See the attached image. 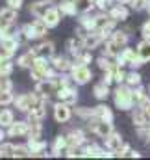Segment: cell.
I'll use <instances>...</instances> for the list:
<instances>
[{
  "label": "cell",
  "instance_id": "23",
  "mask_svg": "<svg viewBox=\"0 0 150 160\" xmlns=\"http://www.w3.org/2000/svg\"><path fill=\"white\" fill-rule=\"evenodd\" d=\"M132 121H134V125L139 128V127H147L148 125V114H147V110L145 108H141V106H134L132 108Z\"/></svg>",
  "mask_w": 150,
  "mask_h": 160
},
{
  "label": "cell",
  "instance_id": "44",
  "mask_svg": "<svg viewBox=\"0 0 150 160\" xmlns=\"http://www.w3.org/2000/svg\"><path fill=\"white\" fill-rule=\"evenodd\" d=\"M13 101H15V95H13V91H0V108H4V106H9Z\"/></svg>",
  "mask_w": 150,
  "mask_h": 160
},
{
  "label": "cell",
  "instance_id": "42",
  "mask_svg": "<svg viewBox=\"0 0 150 160\" xmlns=\"http://www.w3.org/2000/svg\"><path fill=\"white\" fill-rule=\"evenodd\" d=\"M13 69H15V63H13L11 60H4V62H0V77H11Z\"/></svg>",
  "mask_w": 150,
  "mask_h": 160
},
{
  "label": "cell",
  "instance_id": "21",
  "mask_svg": "<svg viewBox=\"0 0 150 160\" xmlns=\"http://www.w3.org/2000/svg\"><path fill=\"white\" fill-rule=\"evenodd\" d=\"M61 11H59V8L58 6H52L46 13H45V17H43V21L46 22V26L48 28H56L59 22H61Z\"/></svg>",
  "mask_w": 150,
  "mask_h": 160
},
{
  "label": "cell",
  "instance_id": "58",
  "mask_svg": "<svg viewBox=\"0 0 150 160\" xmlns=\"http://www.w3.org/2000/svg\"><path fill=\"white\" fill-rule=\"evenodd\" d=\"M147 11H148V15H150V0H148V4H147Z\"/></svg>",
  "mask_w": 150,
  "mask_h": 160
},
{
  "label": "cell",
  "instance_id": "55",
  "mask_svg": "<svg viewBox=\"0 0 150 160\" xmlns=\"http://www.w3.org/2000/svg\"><path fill=\"white\" fill-rule=\"evenodd\" d=\"M7 136V132L4 130V127H0V142H4V138Z\"/></svg>",
  "mask_w": 150,
  "mask_h": 160
},
{
  "label": "cell",
  "instance_id": "51",
  "mask_svg": "<svg viewBox=\"0 0 150 160\" xmlns=\"http://www.w3.org/2000/svg\"><path fill=\"white\" fill-rule=\"evenodd\" d=\"M141 36H143V39H150V21H147L141 26Z\"/></svg>",
  "mask_w": 150,
  "mask_h": 160
},
{
  "label": "cell",
  "instance_id": "59",
  "mask_svg": "<svg viewBox=\"0 0 150 160\" xmlns=\"http://www.w3.org/2000/svg\"><path fill=\"white\" fill-rule=\"evenodd\" d=\"M147 89H148V95H150V86H148V88H147Z\"/></svg>",
  "mask_w": 150,
  "mask_h": 160
},
{
  "label": "cell",
  "instance_id": "27",
  "mask_svg": "<svg viewBox=\"0 0 150 160\" xmlns=\"http://www.w3.org/2000/svg\"><path fill=\"white\" fill-rule=\"evenodd\" d=\"M134 101H135V106H141V108H145L147 102L150 101L148 89L143 88V84L137 86V88H134Z\"/></svg>",
  "mask_w": 150,
  "mask_h": 160
},
{
  "label": "cell",
  "instance_id": "39",
  "mask_svg": "<svg viewBox=\"0 0 150 160\" xmlns=\"http://www.w3.org/2000/svg\"><path fill=\"white\" fill-rule=\"evenodd\" d=\"M19 36H21V38H24L26 41L37 39V36H35V32H34V26H32V22H28V24H22V26H21V30H19Z\"/></svg>",
  "mask_w": 150,
  "mask_h": 160
},
{
  "label": "cell",
  "instance_id": "41",
  "mask_svg": "<svg viewBox=\"0 0 150 160\" xmlns=\"http://www.w3.org/2000/svg\"><path fill=\"white\" fill-rule=\"evenodd\" d=\"M28 123H30V121H28ZM28 138H43V121H34V123H30Z\"/></svg>",
  "mask_w": 150,
  "mask_h": 160
},
{
  "label": "cell",
  "instance_id": "28",
  "mask_svg": "<svg viewBox=\"0 0 150 160\" xmlns=\"http://www.w3.org/2000/svg\"><path fill=\"white\" fill-rule=\"evenodd\" d=\"M104 143H106V149L108 151H111V153H115L122 143H124V140H122V136H120V132H115L113 130L111 134L104 140Z\"/></svg>",
  "mask_w": 150,
  "mask_h": 160
},
{
  "label": "cell",
  "instance_id": "10",
  "mask_svg": "<svg viewBox=\"0 0 150 160\" xmlns=\"http://www.w3.org/2000/svg\"><path fill=\"white\" fill-rule=\"evenodd\" d=\"M35 91H37L39 97H43V99H50L52 95H56V91H58V86H56V82L52 78H45V80H39L35 82Z\"/></svg>",
  "mask_w": 150,
  "mask_h": 160
},
{
  "label": "cell",
  "instance_id": "38",
  "mask_svg": "<svg viewBox=\"0 0 150 160\" xmlns=\"http://www.w3.org/2000/svg\"><path fill=\"white\" fill-rule=\"evenodd\" d=\"M32 26H34V32H35L37 39L45 38L46 32H48V26H46V22H45L43 19H35V21H32Z\"/></svg>",
  "mask_w": 150,
  "mask_h": 160
},
{
  "label": "cell",
  "instance_id": "43",
  "mask_svg": "<svg viewBox=\"0 0 150 160\" xmlns=\"http://www.w3.org/2000/svg\"><path fill=\"white\" fill-rule=\"evenodd\" d=\"M76 116L78 118H82V119H91V118H95V108H87V106H80V108H76L74 110Z\"/></svg>",
  "mask_w": 150,
  "mask_h": 160
},
{
  "label": "cell",
  "instance_id": "2",
  "mask_svg": "<svg viewBox=\"0 0 150 160\" xmlns=\"http://www.w3.org/2000/svg\"><path fill=\"white\" fill-rule=\"evenodd\" d=\"M113 101H115V106L119 110H132L135 106V101H134V88L126 86V84H117V88L113 89Z\"/></svg>",
  "mask_w": 150,
  "mask_h": 160
},
{
  "label": "cell",
  "instance_id": "17",
  "mask_svg": "<svg viewBox=\"0 0 150 160\" xmlns=\"http://www.w3.org/2000/svg\"><path fill=\"white\" fill-rule=\"evenodd\" d=\"M52 6H56L54 0H37V2H32V6H30V13H32L35 19H43L45 13H46Z\"/></svg>",
  "mask_w": 150,
  "mask_h": 160
},
{
  "label": "cell",
  "instance_id": "49",
  "mask_svg": "<svg viewBox=\"0 0 150 160\" xmlns=\"http://www.w3.org/2000/svg\"><path fill=\"white\" fill-rule=\"evenodd\" d=\"M132 151V147H130V143H122L115 153H113V157H128V153Z\"/></svg>",
  "mask_w": 150,
  "mask_h": 160
},
{
  "label": "cell",
  "instance_id": "54",
  "mask_svg": "<svg viewBox=\"0 0 150 160\" xmlns=\"http://www.w3.org/2000/svg\"><path fill=\"white\" fill-rule=\"evenodd\" d=\"M128 157H132V158H141V153H139V151H134V149H132V151L128 153Z\"/></svg>",
  "mask_w": 150,
  "mask_h": 160
},
{
  "label": "cell",
  "instance_id": "57",
  "mask_svg": "<svg viewBox=\"0 0 150 160\" xmlns=\"http://www.w3.org/2000/svg\"><path fill=\"white\" fill-rule=\"evenodd\" d=\"M145 110H147V114H148V118H150V101L147 102V106H145Z\"/></svg>",
  "mask_w": 150,
  "mask_h": 160
},
{
  "label": "cell",
  "instance_id": "5",
  "mask_svg": "<svg viewBox=\"0 0 150 160\" xmlns=\"http://www.w3.org/2000/svg\"><path fill=\"white\" fill-rule=\"evenodd\" d=\"M87 128H89L95 136H98V138H102V140H106L113 130H115L111 121L100 119V118H91V119H87Z\"/></svg>",
  "mask_w": 150,
  "mask_h": 160
},
{
  "label": "cell",
  "instance_id": "56",
  "mask_svg": "<svg viewBox=\"0 0 150 160\" xmlns=\"http://www.w3.org/2000/svg\"><path fill=\"white\" fill-rule=\"evenodd\" d=\"M115 2H119V4H126V6H128V4H130L132 0H115Z\"/></svg>",
  "mask_w": 150,
  "mask_h": 160
},
{
  "label": "cell",
  "instance_id": "26",
  "mask_svg": "<svg viewBox=\"0 0 150 160\" xmlns=\"http://www.w3.org/2000/svg\"><path fill=\"white\" fill-rule=\"evenodd\" d=\"M67 48H69V54L74 58L76 54H80L82 50H85V43H83V36L82 34H76L74 38L67 41Z\"/></svg>",
  "mask_w": 150,
  "mask_h": 160
},
{
  "label": "cell",
  "instance_id": "47",
  "mask_svg": "<svg viewBox=\"0 0 150 160\" xmlns=\"http://www.w3.org/2000/svg\"><path fill=\"white\" fill-rule=\"evenodd\" d=\"M147 4H148V0H132L130 8L134 11H143V9H147Z\"/></svg>",
  "mask_w": 150,
  "mask_h": 160
},
{
  "label": "cell",
  "instance_id": "8",
  "mask_svg": "<svg viewBox=\"0 0 150 160\" xmlns=\"http://www.w3.org/2000/svg\"><path fill=\"white\" fill-rule=\"evenodd\" d=\"M110 158L113 157L111 151H108V149H102V147H98V145H95V143H83L82 145V158Z\"/></svg>",
  "mask_w": 150,
  "mask_h": 160
},
{
  "label": "cell",
  "instance_id": "19",
  "mask_svg": "<svg viewBox=\"0 0 150 160\" xmlns=\"http://www.w3.org/2000/svg\"><path fill=\"white\" fill-rule=\"evenodd\" d=\"M0 47L15 54V52H17V48L21 47V36H19V34H11V32H9L7 36H4V38L0 39Z\"/></svg>",
  "mask_w": 150,
  "mask_h": 160
},
{
  "label": "cell",
  "instance_id": "32",
  "mask_svg": "<svg viewBox=\"0 0 150 160\" xmlns=\"http://www.w3.org/2000/svg\"><path fill=\"white\" fill-rule=\"evenodd\" d=\"M137 56L147 63V62H150V39H143L137 43Z\"/></svg>",
  "mask_w": 150,
  "mask_h": 160
},
{
  "label": "cell",
  "instance_id": "15",
  "mask_svg": "<svg viewBox=\"0 0 150 160\" xmlns=\"http://www.w3.org/2000/svg\"><path fill=\"white\" fill-rule=\"evenodd\" d=\"M50 65H52L54 71H58V73H69L71 67H73V60L67 58V56H58V54H54V56L50 58Z\"/></svg>",
  "mask_w": 150,
  "mask_h": 160
},
{
  "label": "cell",
  "instance_id": "13",
  "mask_svg": "<svg viewBox=\"0 0 150 160\" xmlns=\"http://www.w3.org/2000/svg\"><path fill=\"white\" fill-rule=\"evenodd\" d=\"M106 41V36L102 34V32H96V30H91V32H87L85 36H83V43H85V48L87 50H95V48H98L102 43Z\"/></svg>",
  "mask_w": 150,
  "mask_h": 160
},
{
  "label": "cell",
  "instance_id": "34",
  "mask_svg": "<svg viewBox=\"0 0 150 160\" xmlns=\"http://www.w3.org/2000/svg\"><path fill=\"white\" fill-rule=\"evenodd\" d=\"M15 121V112L13 110H9V108H2L0 110V127H4V128H7L11 123Z\"/></svg>",
  "mask_w": 150,
  "mask_h": 160
},
{
  "label": "cell",
  "instance_id": "7",
  "mask_svg": "<svg viewBox=\"0 0 150 160\" xmlns=\"http://www.w3.org/2000/svg\"><path fill=\"white\" fill-rule=\"evenodd\" d=\"M69 75L73 77L76 86H85L93 80V71L89 69V65H80V63H74V62H73V67H71Z\"/></svg>",
  "mask_w": 150,
  "mask_h": 160
},
{
  "label": "cell",
  "instance_id": "45",
  "mask_svg": "<svg viewBox=\"0 0 150 160\" xmlns=\"http://www.w3.org/2000/svg\"><path fill=\"white\" fill-rule=\"evenodd\" d=\"M113 78H115V84H124V80H126V71H124L122 67L115 65V67H113Z\"/></svg>",
  "mask_w": 150,
  "mask_h": 160
},
{
  "label": "cell",
  "instance_id": "20",
  "mask_svg": "<svg viewBox=\"0 0 150 160\" xmlns=\"http://www.w3.org/2000/svg\"><path fill=\"white\" fill-rule=\"evenodd\" d=\"M67 147H69L67 136H61V134H59V136L54 138V142H52V145H50V155H52V157H61V155H65Z\"/></svg>",
  "mask_w": 150,
  "mask_h": 160
},
{
  "label": "cell",
  "instance_id": "3",
  "mask_svg": "<svg viewBox=\"0 0 150 160\" xmlns=\"http://www.w3.org/2000/svg\"><path fill=\"white\" fill-rule=\"evenodd\" d=\"M58 71H54V67L50 65V60L48 58H43V56H37L34 65L30 67V78L39 82V80L45 78H52Z\"/></svg>",
  "mask_w": 150,
  "mask_h": 160
},
{
  "label": "cell",
  "instance_id": "16",
  "mask_svg": "<svg viewBox=\"0 0 150 160\" xmlns=\"http://www.w3.org/2000/svg\"><path fill=\"white\" fill-rule=\"evenodd\" d=\"M26 143L32 151V157H52L50 153H46V142H43L41 138H28Z\"/></svg>",
  "mask_w": 150,
  "mask_h": 160
},
{
  "label": "cell",
  "instance_id": "6",
  "mask_svg": "<svg viewBox=\"0 0 150 160\" xmlns=\"http://www.w3.org/2000/svg\"><path fill=\"white\" fill-rule=\"evenodd\" d=\"M41 101H43V97H39L37 91H34V93H22V95L15 97L13 104H15V108H17L19 112H24V114H28V112H30L34 106H37Z\"/></svg>",
  "mask_w": 150,
  "mask_h": 160
},
{
  "label": "cell",
  "instance_id": "37",
  "mask_svg": "<svg viewBox=\"0 0 150 160\" xmlns=\"http://www.w3.org/2000/svg\"><path fill=\"white\" fill-rule=\"evenodd\" d=\"M76 6V11L82 15V13H89L93 8H95V0H73Z\"/></svg>",
  "mask_w": 150,
  "mask_h": 160
},
{
  "label": "cell",
  "instance_id": "33",
  "mask_svg": "<svg viewBox=\"0 0 150 160\" xmlns=\"http://www.w3.org/2000/svg\"><path fill=\"white\" fill-rule=\"evenodd\" d=\"M58 8H59V11H61L63 17H74L76 13H78L73 0H61V2L58 4Z\"/></svg>",
  "mask_w": 150,
  "mask_h": 160
},
{
  "label": "cell",
  "instance_id": "9",
  "mask_svg": "<svg viewBox=\"0 0 150 160\" xmlns=\"http://www.w3.org/2000/svg\"><path fill=\"white\" fill-rule=\"evenodd\" d=\"M54 119L56 123H69V121L73 119V108H71V104H67V102H56L54 106Z\"/></svg>",
  "mask_w": 150,
  "mask_h": 160
},
{
  "label": "cell",
  "instance_id": "36",
  "mask_svg": "<svg viewBox=\"0 0 150 160\" xmlns=\"http://www.w3.org/2000/svg\"><path fill=\"white\" fill-rule=\"evenodd\" d=\"M124 84H126V86H130V88H137V86H141V84H143V77L134 69V71L126 73V80H124Z\"/></svg>",
  "mask_w": 150,
  "mask_h": 160
},
{
  "label": "cell",
  "instance_id": "46",
  "mask_svg": "<svg viewBox=\"0 0 150 160\" xmlns=\"http://www.w3.org/2000/svg\"><path fill=\"white\" fill-rule=\"evenodd\" d=\"M0 91H13V82L9 77H0Z\"/></svg>",
  "mask_w": 150,
  "mask_h": 160
},
{
  "label": "cell",
  "instance_id": "52",
  "mask_svg": "<svg viewBox=\"0 0 150 160\" xmlns=\"http://www.w3.org/2000/svg\"><path fill=\"white\" fill-rule=\"evenodd\" d=\"M6 4L13 9H21L22 8V0H6Z\"/></svg>",
  "mask_w": 150,
  "mask_h": 160
},
{
  "label": "cell",
  "instance_id": "18",
  "mask_svg": "<svg viewBox=\"0 0 150 160\" xmlns=\"http://www.w3.org/2000/svg\"><path fill=\"white\" fill-rule=\"evenodd\" d=\"M110 17L111 19H115L117 22H122V21H126L128 17H130V9H128V6L126 4H113L111 8H110Z\"/></svg>",
  "mask_w": 150,
  "mask_h": 160
},
{
  "label": "cell",
  "instance_id": "14",
  "mask_svg": "<svg viewBox=\"0 0 150 160\" xmlns=\"http://www.w3.org/2000/svg\"><path fill=\"white\" fill-rule=\"evenodd\" d=\"M56 95H58V99L61 101V102H67V104H76V101H78V91H76V86H63V88H59L58 91H56Z\"/></svg>",
  "mask_w": 150,
  "mask_h": 160
},
{
  "label": "cell",
  "instance_id": "53",
  "mask_svg": "<svg viewBox=\"0 0 150 160\" xmlns=\"http://www.w3.org/2000/svg\"><path fill=\"white\" fill-rule=\"evenodd\" d=\"M111 2L113 0H95V6H98V8L104 11V9L108 8V4H111Z\"/></svg>",
  "mask_w": 150,
  "mask_h": 160
},
{
  "label": "cell",
  "instance_id": "11",
  "mask_svg": "<svg viewBox=\"0 0 150 160\" xmlns=\"http://www.w3.org/2000/svg\"><path fill=\"white\" fill-rule=\"evenodd\" d=\"M6 132H7V138H24L30 132V123H28V119L26 121H13L6 128Z\"/></svg>",
  "mask_w": 150,
  "mask_h": 160
},
{
  "label": "cell",
  "instance_id": "22",
  "mask_svg": "<svg viewBox=\"0 0 150 160\" xmlns=\"http://www.w3.org/2000/svg\"><path fill=\"white\" fill-rule=\"evenodd\" d=\"M65 136H67L69 145H73V147H82L83 143H87V136L83 134L82 128H73V130H69V134H65Z\"/></svg>",
  "mask_w": 150,
  "mask_h": 160
},
{
  "label": "cell",
  "instance_id": "1",
  "mask_svg": "<svg viewBox=\"0 0 150 160\" xmlns=\"http://www.w3.org/2000/svg\"><path fill=\"white\" fill-rule=\"evenodd\" d=\"M130 30H113L111 36L108 38V39L104 41V54L106 56H110V58H117L119 54H120V50L128 45V41H130V34H128Z\"/></svg>",
  "mask_w": 150,
  "mask_h": 160
},
{
  "label": "cell",
  "instance_id": "50",
  "mask_svg": "<svg viewBox=\"0 0 150 160\" xmlns=\"http://www.w3.org/2000/svg\"><path fill=\"white\" fill-rule=\"evenodd\" d=\"M137 136L143 138V140H150V121L147 127H139L137 128Z\"/></svg>",
  "mask_w": 150,
  "mask_h": 160
},
{
  "label": "cell",
  "instance_id": "48",
  "mask_svg": "<svg viewBox=\"0 0 150 160\" xmlns=\"http://www.w3.org/2000/svg\"><path fill=\"white\" fill-rule=\"evenodd\" d=\"M11 153H13V143L0 142V157H11Z\"/></svg>",
  "mask_w": 150,
  "mask_h": 160
},
{
  "label": "cell",
  "instance_id": "35",
  "mask_svg": "<svg viewBox=\"0 0 150 160\" xmlns=\"http://www.w3.org/2000/svg\"><path fill=\"white\" fill-rule=\"evenodd\" d=\"M13 158H28L32 157V151L28 147V143H22V145H13V153H11Z\"/></svg>",
  "mask_w": 150,
  "mask_h": 160
},
{
  "label": "cell",
  "instance_id": "4",
  "mask_svg": "<svg viewBox=\"0 0 150 160\" xmlns=\"http://www.w3.org/2000/svg\"><path fill=\"white\" fill-rule=\"evenodd\" d=\"M115 63L119 67H124V65H130L132 69H139L141 65H145V62L137 56V48H132V47H124L120 50V54L115 58Z\"/></svg>",
  "mask_w": 150,
  "mask_h": 160
},
{
  "label": "cell",
  "instance_id": "25",
  "mask_svg": "<svg viewBox=\"0 0 150 160\" xmlns=\"http://www.w3.org/2000/svg\"><path fill=\"white\" fill-rule=\"evenodd\" d=\"M34 50H35V54L37 56H43V58H52L54 54H56V45L52 43V41H41L39 45L34 47Z\"/></svg>",
  "mask_w": 150,
  "mask_h": 160
},
{
  "label": "cell",
  "instance_id": "12",
  "mask_svg": "<svg viewBox=\"0 0 150 160\" xmlns=\"http://www.w3.org/2000/svg\"><path fill=\"white\" fill-rule=\"evenodd\" d=\"M17 13H19V9H13L9 6L0 9V28L2 30H11V26L17 21Z\"/></svg>",
  "mask_w": 150,
  "mask_h": 160
},
{
  "label": "cell",
  "instance_id": "24",
  "mask_svg": "<svg viewBox=\"0 0 150 160\" xmlns=\"http://www.w3.org/2000/svg\"><path fill=\"white\" fill-rule=\"evenodd\" d=\"M46 102H48V101L43 99L37 106H34V108L28 112V121H30V123H34V121H43L46 118Z\"/></svg>",
  "mask_w": 150,
  "mask_h": 160
},
{
  "label": "cell",
  "instance_id": "40",
  "mask_svg": "<svg viewBox=\"0 0 150 160\" xmlns=\"http://www.w3.org/2000/svg\"><path fill=\"white\" fill-rule=\"evenodd\" d=\"M73 62L74 63H80V65H89L91 62H93V54H91V50H82L80 54H76L74 58H73Z\"/></svg>",
  "mask_w": 150,
  "mask_h": 160
},
{
  "label": "cell",
  "instance_id": "29",
  "mask_svg": "<svg viewBox=\"0 0 150 160\" xmlns=\"http://www.w3.org/2000/svg\"><path fill=\"white\" fill-rule=\"evenodd\" d=\"M35 58H37L35 50H34V48H30V50H26L22 56H19V58H17V65H19V67H22V69H30V67L34 65Z\"/></svg>",
  "mask_w": 150,
  "mask_h": 160
},
{
  "label": "cell",
  "instance_id": "31",
  "mask_svg": "<svg viewBox=\"0 0 150 160\" xmlns=\"http://www.w3.org/2000/svg\"><path fill=\"white\" fill-rule=\"evenodd\" d=\"M95 118H100V119H106V121H111L115 119V114H113V110L110 106H106V104H98V106H95Z\"/></svg>",
  "mask_w": 150,
  "mask_h": 160
},
{
  "label": "cell",
  "instance_id": "30",
  "mask_svg": "<svg viewBox=\"0 0 150 160\" xmlns=\"http://www.w3.org/2000/svg\"><path fill=\"white\" fill-rule=\"evenodd\" d=\"M110 84H106L104 80L102 82H98V84H95V88H93V95L98 99V101H106L108 97H110Z\"/></svg>",
  "mask_w": 150,
  "mask_h": 160
}]
</instances>
